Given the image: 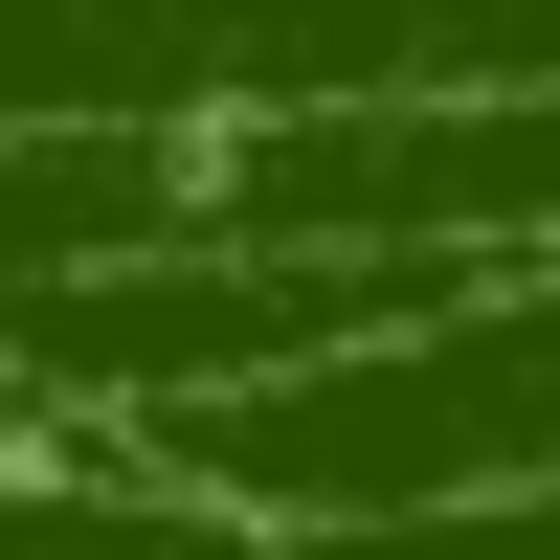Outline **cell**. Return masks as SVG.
Returning <instances> with one entry per match:
<instances>
[{
    "instance_id": "cell-3",
    "label": "cell",
    "mask_w": 560,
    "mask_h": 560,
    "mask_svg": "<svg viewBox=\"0 0 560 560\" xmlns=\"http://www.w3.org/2000/svg\"><path fill=\"white\" fill-rule=\"evenodd\" d=\"M314 560H560V516H448V538H314Z\"/></svg>"
},
{
    "instance_id": "cell-1",
    "label": "cell",
    "mask_w": 560,
    "mask_h": 560,
    "mask_svg": "<svg viewBox=\"0 0 560 560\" xmlns=\"http://www.w3.org/2000/svg\"><path fill=\"white\" fill-rule=\"evenodd\" d=\"M179 493H224V516L269 538H448V516H560V247L538 269H471V292H427L404 337L314 359V382L269 404H202V427H158Z\"/></svg>"
},
{
    "instance_id": "cell-2",
    "label": "cell",
    "mask_w": 560,
    "mask_h": 560,
    "mask_svg": "<svg viewBox=\"0 0 560 560\" xmlns=\"http://www.w3.org/2000/svg\"><path fill=\"white\" fill-rule=\"evenodd\" d=\"M0 560H292V538L224 516V493H179L113 427H0Z\"/></svg>"
}]
</instances>
